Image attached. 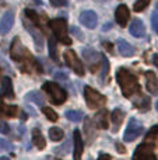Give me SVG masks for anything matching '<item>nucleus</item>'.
I'll use <instances>...</instances> for the list:
<instances>
[{
	"label": "nucleus",
	"mask_w": 158,
	"mask_h": 160,
	"mask_svg": "<svg viewBox=\"0 0 158 160\" xmlns=\"http://www.w3.org/2000/svg\"><path fill=\"white\" fill-rule=\"evenodd\" d=\"M70 30H72V32H73V34H74V35H76V37H77V38H78V39H80V41H84V34H83V32H81V31H80V30H78V28H77V27H72V28H70Z\"/></svg>",
	"instance_id": "36"
},
{
	"label": "nucleus",
	"mask_w": 158,
	"mask_h": 160,
	"mask_svg": "<svg viewBox=\"0 0 158 160\" xmlns=\"http://www.w3.org/2000/svg\"><path fill=\"white\" fill-rule=\"evenodd\" d=\"M116 149H118V152H119V153H125L126 152V149L123 148L122 143H116Z\"/></svg>",
	"instance_id": "39"
},
{
	"label": "nucleus",
	"mask_w": 158,
	"mask_h": 160,
	"mask_svg": "<svg viewBox=\"0 0 158 160\" xmlns=\"http://www.w3.org/2000/svg\"><path fill=\"white\" fill-rule=\"evenodd\" d=\"M32 142L38 149H45V146H46V141H45L44 135H42V132L38 128H35L32 131Z\"/></svg>",
	"instance_id": "22"
},
{
	"label": "nucleus",
	"mask_w": 158,
	"mask_h": 160,
	"mask_svg": "<svg viewBox=\"0 0 158 160\" xmlns=\"http://www.w3.org/2000/svg\"><path fill=\"white\" fill-rule=\"evenodd\" d=\"M53 76L58 80H67V73H64V72H56Z\"/></svg>",
	"instance_id": "38"
},
{
	"label": "nucleus",
	"mask_w": 158,
	"mask_h": 160,
	"mask_svg": "<svg viewBox=\"0 0 158 160\" xmlns=\"http://www.w3.org/2000/svg\"><path fill=\"white\" fill-rule=\"evenodd\" d=\"M0 132L2 133H8L10 132V127H8L4 121H0Z\"/></svg>",
	"instance_id": "37"
},
{
	"label": "nucleus",
	"mask_w": 158,
	"mask_h": 160,
	"mask_svg": "<svg viewBox=\"0 0 158 160\" xmlns=\"http://www.w3.org/2000/svg\"><path fill=\"white\" fill-rule=\"evenodd\" d=\"M27 100L28 101H31V102H35V104H38V105H44V102H45V98H44V96H42L39 91H30V93L27 94Z\"/></svg>",
	"instance_id": "23"
},
{
	"label": "nucleus",
	"mask_w": 158,
	"mask_h": 160,
	"mask_svg": "<svg viewBox=\"0 0 158 160\" xmlns=\"http://www.w3.org/2000/svg\"><path fill=\"white\" fill-rule=\"evenodd\" d=\"M150 2H151V0H137V2L134 3V6H133L134 11H137V13L143 11L148 4H150Z\"/></svg>",
	"instance_id": "30"
},
{
	"label": "nucleus",
	"mask_w": 158,
	"mask_h": 160,
	"mask_svg": "<svg viewBox=\"0 0 158 160\" xmlns=\"http://www.w3.org/2000/svg\"><path fill=\"white\" fill-rule=\"evenodd\" d=\"M0 160H10L8 158H0Z\"/></svg>",
	"instance_id": "43"
},
{
	"label": "nucleus",
	"mask_w": 158,
	"mask_h": 160,
	"mask_svg": "<svg viewBox=\"0 0 158 160\" xmlns=\"http://www.w3.org/2000/svg\"><path fill=\"white\" fill-rule=\"evenodd\" d=\"M98 160H111V156H109V155H105V153H104V155H101L100 158H98Z\"/></svg>",
	"instance_id": "40"
},
{
	"label": "nucleus",
	"mask_w": 158,
	"mask_h": 160,
	"mask_svg": "<svg viewBox=\"0 0 158 160\" xmlns=\"http://www.w3.org/2000/svg\"><path fill=\"white\" fill-rule=\"evenodd\" d=\"M63 136H64V132H63V129H60V128L52 127L49 129V138L52 139V141L58 142V141H60V139H63Z\"/></svg>",
	"instance_id": "26"
},
{
	"label": "nucleus",
	"mask_w": 158,
	"mask_h": 160,
	"mask_svg": "<svg viewBox=\"0 0 158 160\" xmlns=\"http://www.w3.org/2000/svg\"><path fill=\"white\" fill-rule=\"evenodd\" d=\"M18 112V108L17 105H7L3 102L2 97H0V117L3 118H13V117L17 115Z\"/></svg>",
	"instance_id": "17"
},
{
	"label": "nucleus",
	"mask_w": 158,
	"mask_h": 160,
	"mask_svg": "<svg viewBox=\"0 0 158 160\" xmlns=\"http://www.w3.org/2000/svg\"><path fill=\"white\" fill-rule=\"evenodd\" d=\"M116 80L120 86V90H122L123 96L126 98H130L132 96H134L136 93L140 91V84L137 82L136 76L133 73H130L128 69H118L116 72Z\"/></svg>",
	"instance_id": "2"
},
{
	"label": "nucleus",
	"mask_w": 158,
	"mask_h": 160,
	"mask_svg": "<svg viewBox=\"0 0 158 160\" xmlns=\"http://www.w3.org/2000/svg\"><path fill=\"white\" fill-rule=\"evenodd\" d=\"M13 24H14V13L13 11H6L4 16L2 17V21H0V34L6 35L11 30Z\"/></svg>",
	"instance_id": "12"
},
{
	"label": "nucleus",
	"mask_w": 158,
	"mask_h": 160,
	"mask_svg": "<svg viewBox=\"0 0 158 160\" xmlns=\"http://www.w3.org/2000/svg\"><path fill=\"white\" fill-rule=\"evenodd\" d=\"M84 97H86V102H87V105H88V108H92V110L104 107L106 102L105 97H104L101 93H98V91L92 87L84 88Z\"/></svg>",
	"instance_id": "5"
},
{
	"label": "nucleus",
	"mask_w": 158,
	"mask_h": 160,
	"mask_svg": "<svg viewBox=\"0 0 158 160\" xmlns=\"http://www.w3.org/2000/svg\"><path fill=\"white\" fill-rule=\"evenodd\" d=\"M97 2H106V0H97Z\"/></svg>",
	"instance_id": "45"
},
{
	"label": "nucleus",
	"mask_w": 158,
	"mask_h": 160,
	"mask_svg": "<svg viewBox=\"0 0 158 160\" xmlns=\"http://www.w3.org/2000/svg\"><path fill=\"white\" fill-rule=\"evenodd\" d=\"M146 87L151 94H158V79L153 70L146 72Z\"/></svg>",
	"instance_id": "14"
},
{
	"label": "nucleus",
	"mask_w": 158,
	"mask_h": 160,
	"mask_svg": "<svg viewBox=\"0 0 158 160\" xmlns=\"http://www.w3.org/2000/svg\"><path fill=\"white\" fill-rule=\"evenodd\" d=\"M42 112H44L45 115H46V118L49 119V121H52V122L58 121V118H59L58 114H56L50 107H45V105H42Z\"/></svg>",
	"instance_id": "28"
},
{
	"label": "nucleus",
	"mask_w": 158,
	"mask_h": 160,
	"mask_svg": "<svg viewBox=\"0 0 158 160\" xmlns=\"http://www.w3.org/2000/svg\"><path fill=\"white\" fill-rule=\"evenodd\" d=\"M123 119H125V112H123L120 108H116V110H114V112H112L111 115V121H112V125H114V132H118L120 128V125L123 124Z\"/></svg>",
	"instance_id": "20"
},
{
	"label": "nucleus",
	"mask_w": 158,
	"mask_h": 160,
	"mask_svg": "<svg viewBox=\"0 0 158 160\" xmlns=\"http://www.w3.org/2000/svg\"><path fill=\"white\" fill-rule=\"evenodd\" d=\"M50 28H52L55 37L64 45H70L72 44V39L69 38V34H67V22L64 18H56L52 20L49 22Z\"/></svg>",
	"instance_id": "4"
},
{
	"label": "nucleus",
	"mask_w": 158,
	"mask_h": 160,
	"mask_svg": "<svg viewBox=\"0 0 158 160\" xmlns=\"http://www.w3.org/2000/svg\"><path fill=\"white\" fill-rule=\"evenodd\" d=\"M25 16H27V18L30 20L31 22H34L35 25H38V27H39V17H38V14H36L35 11L27 8V10H25Z\"/></svg>",
	"instance_id": "29"
},
{
	"label": "nucleus",
	"mask_w": 158,
	"mask_h": 160,
	"mask_svg": "<svg viewBox=\"0 0 158 160\" xmlns=\"http://www.w3.org/2000/svg\"><path fill=\"white\" fill-rule=\"evenodd\" d=\"M53 7H63L67 4V0H49Z\"/></svg>",
	"instance_id": "35"
},
{
	"label": "nucleus",
	"mask_w": 158,
	"mask_h": 160,
	"mask_svg": "<svg viewBox=\"0 0 158 160\" xmlns=\"http://www.w3.org/2000/svg\"><path fill=\"white\" fill-rule=\"evenodd\" d=\"M64 115H66L72 122H80L81 119L84 118L83 111H74V110H69V111H66V114H64Z\"/></svg>",
	"instance_id": "24"
},
{
	"label": "nucleus",
	"mask_w": 158,
	"mask_h": 160,
	"mask_svg": "<svg viewBox=\"0 0 158 160\" xmlns=\"http://www.w3.org/2000/svg\"><path fill=\"white\" fill-rule=\"evenodd\" d=\"M157 8H158V4H157Z\"/></svg>",
	"instance_id": "46"
},
{
	"label": "nucleus",
	"mask_w": 158,
	"mask_h": 160,
	"mask_svg": "<svg viewBox=\"0 0 158 160\" xmlns=\"http://www.w3.org/2000/svg\"><path fill=\"white\" fill-rule=\"evenodd\" d=\"M42 90L49 96V100L53 102V104H63L67 98V93L60 87L59 84L53 82H45L42 84Z\"/></svg>",
	"instance_id": "3"
},
{
	"label": "nucleus",
	"mask_w": 158,
	"mask_h": 160,
	"mask_svg": "<svg viewBox=\"0 0 158 160\" xmlns=\"http://www.w3.org/2000/svg\"><path fill=\"white\" fill-rule=\"evenodd\" d=\"M10 55L13 58V61L17 62V65L20 66V69L25 73H41L42 69L38 65V62L31 56V53L27 51V48L21 44L18 37H16L11 44V49H10Z\"/></svg>",
	"instance_id": "1"
},
{
	"label": "nucleus",
	"mask_w": 158,
	"mask_h": 160,
	"mask_svg": "<svg viewBox=\"0 0 158 160\" xmlns=\"http://www.w3.org/2000/svg\"><path fill=\"white\" fill-rule=\"evenodd\" d=\"M94 122L97 124L98 128L101 129H106L108 128V111L102 110L94 117Z\"/></svg>",
	"instance_id": "21"
},
{
	"label": "nucleus",
	"mask_w": 158,
	"mask_h": 160,
	"mask_svg": "<svg viewBox=\"0 0 158 160\" xmlns=\"http://www.w3.org/2000/svg\"><path fill=\"white\" fill-rule=\"evenodd\" d=\"M73 141H74V160H81V156H83V139H81V133L78 129L74 131L73 133Z\"/></svg>",
	"instance_id": "15"
},
{
	"label": "nucleus",
	"mask_w": 158,
	"mask_h": 160,
	"mask_svg": "<svg viewBox=\"0 0 158 160\" xmlns=\"http://www.w3.org/2000/svg\"><path fill=\"white\" fill-rule=\"evenodd\" d=\"M156 110H157V111H158V101H157V102H156Z\"/></svg>",
	"instance_id": "44"
},
{
	"label": "nucleus",
	"mask_w": 158,
	"mask_h": 160,
	"mask_svg": "<svg viewBox=\"0 0 158 160\" xmlns=\"http://www.w3.org/2000/svg\"><path fill=\"white\" fill-rule=\"evenodd\" d=\"M150 97H147V96H140V98H139V101H134V105H136L139 110H142V111H146V110H148L150 108Z\"/></svg>",
	"instance_id": "25"
},
{
	"label": "nucleus",
	"mask_w": 158,
	"mask_h": 160,
	"mask_svg": "<svg viewBox=\"0 0 158 160\" xmlns=\"http://www.w3.org/2000/svg\"><path fill=\"white\" fill-rule=\"evenodd\" d=\"M69 146H70V142H66V143L63 145V146L58 148V149H55L56 155H60V156H64L67 152H69Z\"/></svg>",
	"instance_id": "33"
},
{
	"label": "nucleus",
	"mask_w": 158,
	"mask_h": 160,
	"mask_svg": "<svg viewBox=\"0 0 158 160\" xmlns=\"http://www.w3.org/2000/svg\"><path fill=\"white\" fill-rule=\"evenodd\" d=\"M48 47H49V56L52 58V61H58V49H56V41L55 38H49L48 41Z\"/></svg>",
	"instance_id": "27"
},
{
	"label": "nucleus",
	"mask_w": 158,
	"mask_h": 160,
	"mask_svg": "<svg viewBox=\"0 0 158 160\" xmlns=\"http://www.w3.org/2000/svg\"><path fill=\"white\" fill-rule=\"evenodd\" d=\"M158 136V125H156V127H153L150 131L147 132V135H146V142H154V139H156Z\"/></svg>",
	"instance_id": "31"
},
{
	"label": "nucleus",
	"mask_w": 158,
	"mask_h": 160,
	"mask_svg": "<svg viewBox=\"0 0 158 160\" xmlns=\"http://www.w3.org/2000/svg\"><path fill=\"white\" fill-rule=\"evenodd\" d=\"M0 97H6V98H13L14 97V90H13V84H11L10 78H4L2 80Z\"/></svg>",
	"instance_id": "18"
},
{
	"label": "nucleus",
	"mask_w": 158,
	"mask_h": 160,
	"mask_svg": "<svg viewBox=\"0 0 158 160\" xmlns=\"http://www.w3.org/2000/svg\"><path fill=\"white\" fill-rule=\"evenodd\" d=\"M83 58L86 59V62H88L90 69H91L92 72H95L97 68L100 66L101 53H98L97 51L92 49V48H84L83 49Z\"/></svg>",
	"instance_id": "10"
},
{
	"label": "nucleus",
	"mask_w": 158,
	"mask_h": 160,
	"mask_svg": "<svg viewBox=\"0 0 158 160\" xmlns=\"http://www.w3.org/2000/svg\"><path fill=\"white\" fill-rule=\"evenodd\" d=\"M129 31H130V34H132L133 37H136V38H140V37H144V34H146V27H144V24H143L142 20H140V18H136V20H133V21H132Z\"/></svg>",
	"instance_id": "16"
},
{
	"label": "nucleus",
	"mask_w": 158,
	"mask_h": 160,
	"mask_svg": "<svg viewBox=\"0 0 158 160\" xmlns=\"http://www.w3.org/2000/svg\"><path fill=\"white\" fill-rule=\"evenodd\" d=\"M133 160H157L154 155V145L150 142L139 145L133 153Z\"/></svg>",
	"instance_id": "6"
},
{
	"label": "nucleus",
	"mask_w": 158,
	"mask_h": 160,
	"mask_svg": "<svg viewBox=\"0 0 158 160\" xmlns=\"http://www.w3.org/2000/svg\"><path fill=\"white\" fill-rule=\"evenodd\" d=\"M64 61H66L67 66H70L73 70H74L76 75L78 76H84V66L80 62V59L77 58L76 52L73 49H69L64 52Z\"/></svg>",
	"instance_id": "9"
},
{
	"label": "nucleus",
	"mask_w": 158,
	"mask_h": 160,
	"mask_svg": "<svg viewBox=\"0 0 158 160\" xmlns=\"http://www.w3.org/2000/svg\"><path fill=\"white\" fill-rule=\"evenodd\" d=\"M78 20H80V22L84 25V27L90 28V30L95 28L98 24V16L91 10L83 11V13L80 14V17H78Z\"/></svg>",
	"instance_id": "11"
},
{
	"label": "nucleus",
	"mask_w": 158,
	"mask_h": 160,
	"mask_svg": "<svg viewBox=\"0 0 158 160\" xmlns=\"http://www.w3.org/2000/svg\"><path fill=\"white\" fill-rule=\"evenodd\" d=\"M151 25H153L154 31L158 34V13L157 11H154L153 16H151Z\"/></svg>",
	"instance_id": "34"
},
{
	"label": "nucleus",
	"mask_w": 158,
	"mask_h": 160,
	"mask_svg": "<svg viewBox=\"0 0 158 160\" xmlns=\"http://www.w3.org/2000/svg\"><path fill=\"white\" fill-rule=\"evenodd\" d=\"M0 150H2V152H11V150H13V145L8 141H6V139L0 138Z\"/></svg>",
	"instance_id": "32"
},
{
	"label": "nucleus",
	"mask_w": 158,
	"mask_h": 160,
	"mask_svg": "<svg viewBox=\"0 0 158 160\" xmlns=\"http://www.w3.org/2000/svg\"><path fill=\"white\" fill-rule=\"evenodd\" d=\"M129 17H130V11L126 7L125 4L118 6L116 13H115V18H116V22L120 25V27H125L129 21Z\"/></svg>",
	"instance_id": "13"
},
{
	"label": "nucleus",
	"mask_w": 158,
	"mask_h": 160,
	"mask_svg": "<svg viewBox=\"0 0 158 160\" xmlns=\"http://www.w3.org/2000/svg\"><path fill=\"white\" fill-rule=\"evenodd\" d=\"M118 49H119L120 55L126 56V58H130V56L134 55V52H136V49H134L133 47H132L130 44H129L128 41H125V39H118Z\"/></svg>",
	"instance_id": "19"
},
{
	"label": "nucleus",
	"mask_w": 158,
	"mask_h": 160,
	"mask_svg": "<svg viewBox=\"0 0 158 160\" xmlns=\"http://www.w3.org/2000/svg\"><path fill=\"white\" fill-rule=\"evenodd\" d=\"M153 63L156 65V66L158 68V53H156V55L153 56Z\"/></svg>",
	"instance_id": "41"
},
{
	"label": "nucleus",
	"mask_w": 158,
	"mask_h": 160,
	"mask_svg": "<svg viewBox=\"0 0 158 160\" xmlns=\"http://www.w3.org/2000/svg\"><path fill=\"white\" fill-rule=\"evenodd\" d=\"M34 2H35L36 4H41V3H42V0H34Z\"/></svg>",
	"instance_id": "42"
},
{
	"label": "nucleus",
	"mask_w": 158,
	"mask_h": 160,
	"mask_svg": "<svg viewBox=\"0 0 158 160\" xmlns=\"http://www.w3.org/2000/svg\"><path fill=\"white\" fill-rule=\"evenodd\" d=\"M22 22H24L25 30H27L28 32L31 34V37L34 38V42H35V45H36V49L42 51V48H44V37H42V34H41V31H39L38 25H35L34 22H31L27 17H25V18H22Z\"/></svg>",
	"instance_id": "7"
},
{
	"label": "nucleus",
	"mask_w": 158,
	"mask_h": 160,
	"mask_svg": "<svg viewBox=\"0 0 158 160\" xmlns=\"http://www.w3.org/2000/svg\"><path fill=\"white\" fill-rule=\"evenodd\" d=\"M142 132H143V125L140 124L137 119L132 118L130 121H129L128 127H126L123 139H125V142H133L134 139L142 135Z\"/></svg>",
	"instance_id": "8"
}]
</instances>
